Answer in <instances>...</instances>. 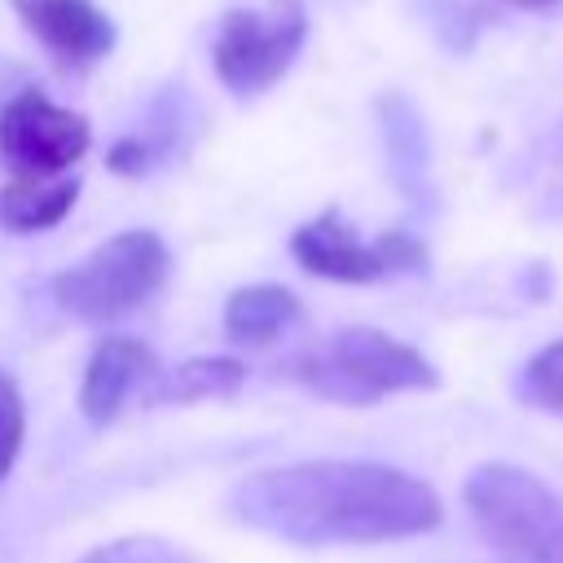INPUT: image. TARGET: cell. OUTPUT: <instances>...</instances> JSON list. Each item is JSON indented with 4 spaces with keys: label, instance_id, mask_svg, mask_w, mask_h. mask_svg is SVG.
I'll list each match as a JSON object with an SVG mask.
<instances>
[{
    "label": "cell",
    "instance_id": "11",
    "mask_svg": "<svg viewBox=\"0 0 563 563\" xmlns=\"http://www.w3.org/2000/svg\"><path fill=\"white\" fill-rule=\"evenodd\" d=\"M79 198V180H40V176H13L0 185V229L9 233H40L70 216Z\"/></svg>",
    "mask_w": 563,
    "mask_h": 563
},
{
    "label": "cell",
    "instance_id": "1",
    "mask_svg": "<svg viewBox=\"0 0 563 563\" xmlns=\"http://www.w3.org/2000/svg\"><path fill=\"white\" fill-rule=\"evenodd\" d=\"M229 510L295 545H374L440 528L444 506L431 484L387 462L317 457L246 475Z\"/></svg>",
    "mask_w": 563,
    "mask_h": 563
},
{
    "label": "cell",
    "instance_id": "2",
    "mask_svg": "<svg viewBox=\"0 0 563 563\" xmlns=\"http://www.w3.org/2000/svg\"><path fill=\"white\" fill-rule=\"evenodd\" d=\"M462 501L501 563H563V497L532 471L479 462L462 484Z\"/></svg>",
    "mask_w": 563,
    "mask_h": 563
},
{
    "label": "cell",
    "instance_id": "9",
    "mask_svg": "<svg viewBox=\"0 0 563 563\" xmlns=\"http://www.w3.org/2000/svg\"><path fill=\"white\" fill-rule=\"evenodd\" d=\"M154 378V352L141 343V339H128V334H110L92 347L88 365H84V383H79V409L88 422L106 427L119 418L123 400L145 383Z\"/></svg>",
    "mask_w": 563,
    "mask_h": 563
},
{
    "label": "cell",
    "instance_id": "5",
    "mask_svg": "<svg viewBox=\"0 0 563 563\" xmlns=\"http://www.w3.org/2000/svg\"><path fill=\"white\" fill-rule=\"evenodd\" d=\"M308 40V13L299 0H268L264 9H229L211 40V66L238 97L273 88Z\"/></svg>",
    "mask_w": 563,
    "mask_h": 563
},
{
    "label": "cell",
    "instance_id": "14",
    "mask_svg": "<svg viewBox=\"0 0 563 563\" xmlns=\"http://www.w3.org/2000/svg\"><path fill=\"white\" fill-rule=\"evenodd\" d=\"M75 563H202V559L176 541H163V537H119V541L92 545Z\"/></svg>",
    "mask_w": 563,
    "mask_h": 563
},
{
    "label": "cell",
    "instance_id": "7",
    "mask_svg": "<svg viewBox=\"0 0 563 563\" xmlns=\"http://www.w3.org/2000/svg\"><path fill=\"white\" fill-rule=\"evenodd\" d=\"M88 145H92L88 119L48 101L35 88H22L0 110V158L18 176L53 180L70 163H79L88 154Z\"/></svg>",
    "mask_w": 563,
    "mask_h": 563
},
{
    "label": "cell",
    "instance_id": "8",
    "mask_svg": "<svg viewBox=\"0 0 563 563\" xmlns=\"http://www.w3.org/2000/svg\"><path fill=\"white\" fill-rule=\"evenodd\" d=\"M18 22L62 62L92 66L114 48V22L92 0H9Z\"/></svg>",
    "mask_w": 563,
    "mask_h": 563
},
{
    "label": "cell",
    "instance_id": "13",
    "mask_svg": "<svg viewBox=\"0 0 563 563\" xmlns=\"http://www.w3.org/2000/svg\"><path fill=\"white\" fill-rule=\"evenodd\" d=\"M519 396L532 409L563 418V339H554L528 356V365L519 369Z\"/></svg>",
    "mask_w": 563,
    "mask_h": 563
},
{
    "label": "cell",
    "instance_id": "15",
    "mask_svg": "<svg viewBox=\"0 0 563 563\" xmlns=\"http://www.w3.org/2000/svg\"><path fill=\"white\" fill-rule=\"evenodd\" d=\"M22 435H26V409H22V391L18 383L0 369V479L13 471L18 462V449H22Z\"/></svg>",
    "mask_w": 563,
    "mask_h": 563
},
{
    "label": "cell",
    "instance_id": "3",
    "mask_svg": "<svg viewBox=\"0 0 563 563\" xmlns=\"http://www.w3.org/2000/svg\"><path fill=\"white\" fill-rule=\"evenodd\" d=\"M290 378L339 405H374L396 391H431L435 365L413 347L374 325H347L325 343L290 361Z\"/></svg>",
    "mask_w": 563,
    "mask_h": 563
},
{
    "label": "cell",
    "instance_id": "4",
    "mask_svg": "<svg viewBox=\"0 0 563 563\" xmlns=\"http://www.w3.org/2000/svg\"><path fill=\"white\" fill-rule=\"evenodd\" d=\"M172 255L154 229H128L92 246L79 264L53 277V299L62 312L88 325L119 321L150 303L167 282Z\"/></svg>",
    "mask_w": 563,
    "mask_h": 563
},
{
    "label": "cell",
    "instance_id": "12",
    "mask_svg": "<svg viewBox=\"0 0 563 563\" xmlns=\"http://www.w3.org/2000/svg\"><path fill=\"white\" fill-rule=\"evenodd\" d=\"M246 383V365L238 356H189L176 369H167L150 400L154 405H194V400H220L233 396Z\"/></svg>",
    "mask_w": 563,
    "mask_h": 563
},
{
    "label": "cell",
    "instance_id": "16",
    "mask_svg": "<svg viewBox=\"0 0 563 563\" xmlns=\"http://www.w3.org/2000/svg\"><path fill=\"white\" fill-rule=\"evenodd\" d=\"M106 167H110V172H119V176H141V172L150 167V145H145L141 136H123V141H114V145H110Z\"/></svg>",
    "mask_w": 563,
    "mask_h": 563
},
{
    "label": "cell",
    "instance_id": "6",
    "mask_svg": "<svg viewBox=\"0 0 563 563\" xmlns=\"http://www.w3.org/2000/svg\"><path fill=\"white\" fill-rule=\"evenodd\" d=\"M290 255L312 277L352 282V286L383 282V277H396V273H418L427 264V246L413 233L387 229L378 238H361L334 207H325L317 220L295 229Z\"/></svg>",
    "mask_w": 563,
    "mask_h": 563
},
{
    "label": "cell",
    "instance_id": "10",
    "mask_svg": "<svg viewBox=\"0 0 563 563\" xmlns=\"http://www.w3.org/2000/svg\"><path fill=\"white\" fill-rule=\"evenodd\" d=\"M303 317L299 299L286 290V286H273V282H260V286H242L229 295L224 303V334L233 343H273L282 330H290L295 321Z\"/></svg>",
    "mask_w": 563,
    "mask_h": 563
},
{
    "label": "cell",
    "instance_id": "17",
    "mask_svg": "<svg viewBox=\"0 0 563 563\" xmlns=\"http://www.w3.org/2000/svg\"><path fill=\"white\" fill-rule=\"evenodd\" d=\"M510 4H519V9H550V4H559V0H510Z\"/></svg>",
    "mask_w": 563,
    "mask_h": 563
}]
</instances>
